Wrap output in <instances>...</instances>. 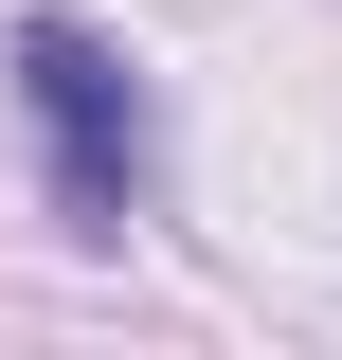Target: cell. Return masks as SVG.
<instances>
[{"instance_id": "cell-1", "label": "cell", "mask_w": 342, "mask_h": 360, "mask_svg": "<svg viewBox=\"0 0 342 360\" xmlns=\"http://www.w3.org/2000/svg\"><path fill=\"white\" fill-rule=\"evenodd\" d=\"M0 54H18V127H37L54 217H72V234H127L144 198H163V108H144L127 37H108V18H72V0H37Z\"/></svg>"}]
</instances>
